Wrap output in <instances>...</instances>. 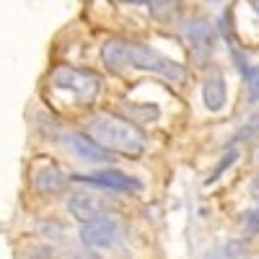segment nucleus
<instances>
[{"mask_svg":"<svg viewBox=\"0 0 259 259\" xmlns=\"http://www.w3.org/2000/svg\"><path fill=\"white\" fill-rule=\"evenodd\" d=\"M89 135L101 143L106 150L114 153L138 158L145 150V135L143 130H138V124H133L124 117H114V114H96L89 124Z\"/></svg>","mask_w":259,"mask_h":259,"instance_id":"1","label":"nucleus"},{"mask_svg":"<svg viewBox=\"0 0 259 259\" xmlns=\"http://www.w3.org/2000/svg\"><path fill=\"white\" fill-rule=\"evenodd\" d=\"M101 91V78L91 70L60 65L50 75V94L62 96V101H73L75 106H89Z\"/></svg>","mask_w":259,"mask_h":259,"instance_id":"2","label":"nucleus"},{"mask_svg":"<svg viewBox=\"0 0 259 259\" xmlns=\"http://www.w3.org/2000/svg\"><path fill=\"white\" fill-rule=\"evenodd\" d=\"M130 62H133L135 70L156 73V75L168 78V80H182L184 78V68L179 62L163 57L161 52H156L153 47H145V45H130Z\"/></svg>","mask_w":259,"mask_h":259,"instance_id":"3","label":"nucleus"},{"mask_svg":"<svg viewBox=\"0 0 259 259\" xmlns=\"http://www.w3.org/2000/svg\"><path fill=\"white\" fill-rule=\"evenodd\" d=\"M122 226L119 221H114L112 215H104V218L89 221L80 228V241L91 249H112L122 241Z\"/></svg>","mask_w":259,"mask_h":259,"instance_id":"4","label":"nucleus"},{"mask_svg":"<svg viewBox=\"0 0 259 259\" xmlns=\"http://www.w3.org/2000/svg\"><path fill=\"white\" fill-rule=\"evenodd\" d=\"M75 179L83 184H94L99 189H109V192H138L143 187L140 179L124 174V171H117V168H101V171H94V174H78Z\"/></svg>","mask_w":259,"mask_h":259,"instance_id":"5","label":"nucleus"},{"mask_svg":"<svg viewBox=\"0 0 259 259\" xmlns=\"http://www.w3.org/2000/svg\"><path fill=\"white\" fill-rule=\"evenodd\" d=\"M68 210L75 215L78 221L89 223V221H96V218H104V215H109V202H104L101 194L96 192H75L70 202H68Z\"/></svg>","mask_w":259,"mask_h":259,"instance_id":"6","label":"nucleus"},{"mask_svg":"<svg viewBox=\"0 0 259 259\" xmlns=\"http://www.w3.org/2000/svg\"><path fill=\"white\" fill-rule=\"evenodd\" d=\"M65 145H68L73 153L83 161H94V163H101V161H109L112 153L106 150L101 143H96L91 135H83V133H70V135H65L62 138Z\"/></svg>","mask_w":259,"mask_h":259,"instance_id":"7","label":"nucleus"},{"mask_svg":"<svg viewBox=\"0 0 259 259\" xmlns=\"http://www.w3.org/2000/svg\"><path fill=\"white\" fill-rule=\"evenodd\" d=\"M101 60H104V65L112 73H124V70L133 68V62H130V45H127V41H122V39L104 41Z\"/></svg>","mask_w":259,"mask_h":259,"instance_id":"8","label":"nucleus"},{"mask_svg":"<svg viewBox=\"0 0 259 259\" xmlns=\"http://www.w3.org/2000/svg\"><path fill=\"white\" fill-rule=\"evenodd\" d=\"M184 34H187L189 45H192V50H194V55H197V57H205V55L212 52L215 36H212V29H210L207 21H200V18L189 21L187 29H184Z\"/></svg>","mask_w":259,"mask_h":259,"instance_id":"9","label":"nucleus"},{"mask_svg":"<svg viewBox=\"0 0 259 259\" xmlns=\"http://www.w3.org/2000/svg\"><path fill=\"white\" fill-rule=\"evenodd\" d=\"M202 101L210 112H221L226 104V80L218 70L207 73L205 83H202Z\"/></svg>","mask_w":259,"mask_h":259,"instance_id":"10","label":"nucleus"},{"mask_svg":"<svg viewBox=\"0 0 259 259\" xmlns=\"http://www.w3.org/2000/svg\"><path fill=\"white\" fill-rule=\"evenodd\" d=\"M148 8H150V16H153L158 24H174L177 16L182 13L179 0H150Z\"/></svg>","mask_w":259,"mask_h":259,"instance_id":"11","label":"nucleus"},{"mask_svg":"<svg viewBox=\"0 0 259 259\" xmlns=\"http://www.w3.org/2000/svg\"><path fill=\"white\" fill-rule=\"evenodd\" d=\"M62 182L65 179L60 174H55V171H39V174H36V187L41 192H57L62 187Z\"/></svg>","mask_w":259,"mask_h":259,"instance_id":"12","label":"nucleus"},{"mask_svg":"<svg viewBox=\"0 0 259 259\" xmlns=\"http://www.w3.org/2000/svg\"><path fill=\"white\" fill-rule=\"evenodd\" d=\"M246 85H249V99L259 101V68H251L246 73Z\"/></svg>","mask_w":259,"mask_h":259,"instance_id":"13","label":"nucleus"},{"mask_svg":"<svg viewBox=\"0 0 259 259\" xmlns=\"http://www.w3.org/2000/svg\"><path fill=\"white\" fill-rule=\"evenodd\" d=\"M236 158H239V150H231V153H226V156L221 158V163L215 166V171H212V177H210V182H215V179H218V177L223 174V171H226V168H228V166H231V163H233Z\"/></svg>","mask_w":259,"mask_h":259,"instance_id":"14","label":"nucleus"},{"mask_svg":"<svg viewBox=\"0 0 259 259\" xmlns=\"http://www.w3.org/2000/svg\"><path fill=\"white\" fill-rule=\"evenodd\" d=\"M246 228H249V231H256V228H259V207L246 218Z\"/></svg>","mask_w":259,"mask_h":259,"instance_id":"15","label":"nucleus"},{"mask_svg":"<svg viewBox=\"0 0 259 259\" xmlns=\"http://www.w3.org/2000/svg\"><path fill=\"white\" fill-rule=\"evenodd\" d=\"M122 3H133V6H148L150 0H122Z\"/></svg>","mask_w":259,"mask_h":259,"instance_id":"16","label":"nucleus"},{"mask_svg":"<svg viewBox=\"0 0 259 259\" xmlns=\"http://www.w3.org/2000/svg\"><path fill=\"white\" fill-rule=\"evenodd\" d=\"M207 3H218V0H207Z\"/></svg>","mask_w":259,"mask_h":259,"instance_id":"17","label":"nucleus"}]
</instances>
